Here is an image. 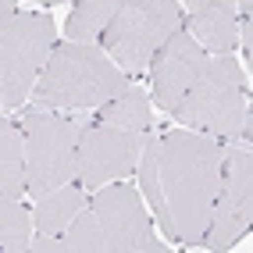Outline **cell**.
Here are the masks:
<instances>
[{"label":"cell","instance_id":"cell-1","mask_svg":"<svg viewBox=\"0 0 253 253\" xmlns=\"http://www.w3.org/2000/svg\"><path fill=\"white\" fill-rule=\"evenodd\" d=\"M221 161L225 146L207 132L161 136V193L171 214V235L185 246H200L211 225L221 185Z\"/></svg>","mask_w":253,"mask_h":253},{"label":"cell","instance_id":"cell-2","mask_svg":"<svg viewBox=\"0 0 253 253\" xmlns=\"http://www.w3.org/2000/svg\"><path fill=\"white\" fill-rule=\"evenodd\" d=\"M128 86V75L93 43H57L32 86V104L43 111L100 107Z\"/></svg>","mask_w":253,"mask_h":253},{"label":"cell","instance_id":"cell-3","mask_svg":"<svg viewBox=\"0 0 253 253\" xmlns=\"http://www.w3.org/2000/svg\"><path fill=\"white\" fill-rule=\"evenodd\" d=\"M171 118L196 132H207L214 139H232L243 136L250 143L253 125H250V96H246V79L243 68L235 64L232 54H214L193 79V86L175 104Z\"/></svg>","mask_w":253,"mask_h":253},{"label":"cell","instance_id":"cell-4","mask_svg":"<svg viewBox=\"0 0 253 253\" xmlns=\"http://www.w3.org/2000/svg\"><path fill=\"white\" fill-rule=\"evenodd\" d=\"M175 29H182V11L175 0H118L114 18L100 36V50L122 72L143 75L150 57Z\"/></svg>","mask_w":253,"mask_h":253},{"label":"cell","instance_id":"cell-5","mask_svg":"<svg viewBox=\"0 0 253 253\" xmlns=\"http://www.w3.org/2000/svg\"><path fill=\"white\" fill-rule=\"evenodd\" d=\"M79 128L82 122L46 114L43 107L25 114V193L32 200L79 178Z\"/></svg>","mask_w":253,"mask_h":253},{"label":"cell","instance_id":"cell-6","mask_svg":"<svg viewBox=\"0 0 253 253\" xmlns=\"http://www.w3.org/2000/svg\"><path fill=\"white\" fill-rule=\"evenodd\" d=\"M54 50V22L36 11L0 14V104L18 107Z\"/></svg>","mask_w":253,"mask_h":253},{"label":"cell","instance_id":"cell-7","mask_svg":"<svg viewBox=\"0 0 253 253\" xmlns=\"http://www.w3.org/2000/svg\"><path fill=\"white\" fill-rule=\"evenodd\" d=\"M250 228H253V154H250V143H239L225 150L221 185H217L211 225L200 239V246L211 253L232 250Z\"/></svg>","mask_w":253,"mask_h":253},{"label":"cell","instance_id":"cell-8","mask_svg":"<svg viewBox=\"0 0 253 253\" xmlns=\"http://www.w3.org/2000/svg\"><path fill=\"white\" fill-rule=\"evenodd\" d=\"M89 211L100 225L107 253H164L168 246L157 243L150 228V214L132 185H107L89 200Z\"/></svg>","mask_w":253,"mask_h":253},{"label":"cell","instance_id":"cell-9","mask_svg":"<svg viewBox=\"0 0 253 253\" xmlns=\"http://www.w3.org/2000/svg\"><path fill=\"white\" fill-rule=\"evenodd\" d=\"M139 150H143V132L82 122V128H79V182L86 189H100V185L136 171Z\"/></svg>","mask_w":253,"mask_h":253},{"label":"cell","instance_id":"cell-10","mask_svg":"<svg viewBox=\"0 0 253 253\" xmlns=\"http://www.w3.org/2000/svg\"><path fill=\"white\" fill-rule=\"evenodd\" d=\"M207 64V50L200 46L185 29H175L164 40V46L150 57V79H154V100L157 107L168 114L175 111V104L185 96V89L193 86V79Z\"/></svg>","mask_w":253,"mask_h":253},{"label":"cell","instance_id":"cell-11","mask_svg":"<svg viewBox=\"0 0 253 253\" xmlns=\"http://www.w3.org/2000/svg\"><path fill=\"white\" fill-rule=\"evenodd\" d=\"M239 4L235 0H207L200 11H193L185 32L207 50V54H232L239 43V22H235Z\"/></svg>","mask_w":253,"mask_h":253},{"label":"cell","instance_id":"cell-12","mask_svg":"<svg viewBox=\"0 0 253 253\" xmlns=\"http://www.w3.org/2000/svg\"><path fill=\"white\" fill-rule=\"evenodd\" d=\"M86 207V193H82L79 182H68L61 189H50L40 196L36 211H32V221H36V232L43 235H61L72 225V217Z\"/></svg>","mask_w":253,"mask_h":253},{"label":"cell","instance_id":"cell-13","mask_svg":"<svg viewBox=\"0 0 253 253\" xmlns=\"http://www.w3.org/2000/svg\"><path fill=\"white\" fill-rule=\"evenodd\" d=\"M93 122L100 125H114V128H128V132H150L154 114H150V96L143 86H128L118 93L114 100L100 104V114H93Z\"/></svg>","mask_w":253,"mask_h":253},{"label":"cell","instance_id":"cell-14","mask_svg":"<svg viewBox=\"0 0 253 253\" xmlns=\"http://www.w3.org/2000/svg\"><path fill=\"white\" fill-rule=\"evenodd\" d=\"M0 196H25V132L0 118Z\"/></svg>","mask_w":253,"mask_h":253},{"label":"cell","instance_id":"cell-15","mask_svg":"<svg viewBox=\"0 0 253 253\" xmlns=\"http://www.w3.org/2000/svg\"><path fill=\"white\" fill-rule=\"evenodd\" d=\"M114 11H118V0H79L68 25H64L68 43H96L104 36L107 22L114 18Z\"/></svg>","mask_w":253,"mask_h":253},{"label":"cell","instance_id":"cell-16","mask_svg":"<svg viewBox=\"0 0 253 253\" xmlns=\"http://www.w3.org/2000/svg\"><path fill=\"white\" fill-rule=\"evenodd\" d=\"M136 164H139V182H143V196L150 200V211L157 214L164 232L171 235V214H168L164 193H161V139L157 136H143V150Z\"/></svg>","mask_w":253,"mask_h":253},{"label":"cell","instance_id":"cell-17","mask_svg":"<svg viewBox=\"0 0 253 253\" xmlns=\"http://www.w3.org/2000/svg\"><path fill=\"white\" fill-rule=\"evenodd\" d=\"M36 232L32 214L11 196H0V250L4 253H29V239Z\"/></svg>","mask_w":253,"mask_h":253},{"label":"cell","instance_id":"cell-18","mask_svg":"<svg viewBox=\"0 0 253 253\" xmlns=\"http://www.w3.org/2000/svg\"><path fill=\"white\" fill-rule=\"evenodd\" d=\"M64 250H68V253H107L104 235H100V225H96V217H93L89 207H82L72 217V225L64 228Z\"/></svg>","mask_w":253,"mask_h":253},{"label":"cell","instance_id":"cell-19","mask_svg":"<svg viewBox=\"0 0 253 253\" xmlns=\"http://www.w3.org/2000/svg\"><path fill=\"white\" fill-rule=\"evenodd\" d=\"M29 253H68L64 250V235H43L40 239H29Z\"/></svg>","mask_w":253,"mask_h":253},{"label":"cell","instance_id":"cell-20","mask_svg":"<svg viewBox=\"0 0 253 253\" xmlns=\"http://www.w3.org/2000/svg\"><path fill=\"white\" fill-rule=\"evenodd\" d=\"M14 4H18V0H0V14H11Z\"/></svg>","mask_w":253,"mask_h":253},{"label":"cell","instance_id":"cell-21","mask_svg":"<svg viewBox=\"0 0 253 253\" xmlns=\"http://www.w3.org/2000/svg\"><path fill=\"white\" fill-rule=\"evenodd\" d=\"M235 4H239V14H250L253 11V0H235Z\"/></svg>","mask_w":253,"mask_h":253},{"label":"cell","instance_id":"cell-22","mask_svg":"<svg viewBox=\"0 0 253 253\" xmlns=\"http://www.w3.org/2000/svg\"><path fill=\"white\" fill-rule=\"evenodd\" d=\"M185 4H189V11H200V7L207 4V0H185Z\"/></svg>","mask_w":253,"mask_h":253},{"label":"cell","instance_id":"cell-23","mask_svg":"<svg viewBox=\"0 0 253 253\" xmlns=\"http://www.w3.org/2000/svg\"><path fill=\"white\" fill-rule=\"evenodd\" d=\"M40 4H64V0H40Z\"/></svg>","mask_w":253,"mask_h":253}]
</instances>
